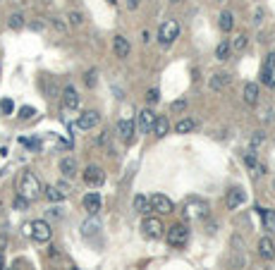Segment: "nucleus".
I'll use <instances>...</instances> for the list:
<instances>
[{"mask_svg":"<svg viewBox=\"0 0 275 270\" xmlns=\"http://www.w3.org/2000/svg\"><path fill=\"white\" fill-rule=\"evenodd\" d=\"M247 43H249V36L244 34V31H239V34H237V36L230 41V48H232L234 53H242V51L247 48Z\"/></svg>","mask_w":275,"mask_h":270,"instance_id":"obj_28","label":"nucleus"},{"mask_svg":"<svg viewBox=\"0 0 275 270\" xmlns=\"http://www.w3.org/2000/svg\"><path fill=\"white\" fill-rule=\"evenodd\" d=\"M194 129H196V122H194L192 117H182V120L175 124V132H177V134H189Z\"/></svg>","mask_w":275,"mask_h":270,"instance_id":"obj_29","label":"nucleus"},{"mask_svg":"<svg viewBox=\"0 0 275 270\" xmlns=\"http://www.w3.org/2000/svg\"><path fill=\"white\" fill-rule=\"evenodd\" d=\"M29 203H31V201H27L24 196H17V199H14V208H17V211H27Z\"/></svg>","mask_w":275,"mask_h":270,"instance_id":"obj_40","label":"nucleus"},{"mask_svg":"<svg viewBox=\"0 0 275 270\" xmlns=\"http://www.w3.org/2000/svg\"><path fill=\"white\" fill-rule=\"evenodd\" d=\"M34 115H36V110L31 108V106H22L19 108V120H31Z\"/></svg>","mask_w":275,"mask_h":270,"instance_id":"obj_39","label":"nucleus"},{"mask_svg":"<svg viewBox=\"0 0 275 270\" xmlns=\"http://www.w3.org/2000/svg\"><path fill=\"white\" fill-rule=\"evenodd\" d=\"M261 84L268 89H275V51L266 55L261 65Z\"/></svg>","mask_w":275,"mask_h":270,"instance_id":"obj_6","label":"nucleus"},{"mask_svg":"<svg viewBox=\"0 0 275 270\" xmlns=\"http://www.w3.org/2000/svg\"><path fill=\"white\" fill-rule=\"evenodd\" d=\"M208 86H211V91L227 89V86H230V74H227V72H216V74L208 79Z\"/></svg>","mask_w":275,"mask_h":270,"instance_id":"obj_17","label":"nucleus"},{"mask_svg":"<svg viewBox=\"0 0 275 270\" xmlns=\"http://www.w3.org/2000/svg\"><path fill=\"white\" fill-rule=\"evenodd\" d=\"M149 201H151V211L161 213V216H163V213L167 216V213H172V211H175V203L170 201L167 196H163V194H153Z\"/></svg>","mask_w":275,"mask_h":270,"instance_id":"obj_12","label":"nucleus"},{"mask_svg":"<svg viewBox=\"0 0 275 270\" xmlns=\"http://www.w3.org/2000/svg\"><path fill=\"white\" fill-rule=\"evenodd\" d=\"M167 2H172V5H177V2H179V0H167Z\"/></svg>","mask_w":275,"mask_h":270,"instance_id":"obj_46","label":"nucleus"},{"mask_svg":"<svg viewBox=\"0 0 275 270\" xmlns=\"http://www.w3.org/2000/svg\"><path fill=\"white\" fill-rule=\"evenodd\" d=\"M31 29H34V31H41V29H46V24H43V22H34Z\"/></svg>","mask_w":275,"mask_h":270,"instance_id":"obj_45","label":"nucleus"},{"mask_svg":"<svg viewBox=\"0 0 275 270\" xmlns=\"http://www.w3.org/2000/svg\"><path fill=\"white\" fill-rule=\"evenodd\" d=\"M132 206H134V211H137V213H141V216H146V213L151 211V201H149L144 194L134 196V203H132Z\"/></svg>","mask_w":275,"mask_h":270,"instance_id":"obj_27","label":"nucleus"},{"mask_svg":"<svg viewBox=\"0 0 275 270\" xmlns=\"http://www.w3.org/2000/svg\"><path fill=\"white\" fill-rule=\"evenodd\" d=\"M43 196H46L51 203H60V201H65V199H67V196L57 189V187H53V184H48V187L43 189Z\"/></svg>","mask_w":275,"mask_h":270,"instance_id":"obj_26","label":"nucleus"},{"mask_svg":"<svg viewBox=\"0 0 275 270\" xmlns=\"http://www.w3.org/2000/svg\"><path fill=\"white\" fill-rule=\"evenodd\" d=\"M153 122H156V112L151 108H144V110H139L134 124H137V129L141 134H149V132H153Z\"/></svg>","mask_w":275,"mask_h":270,"instance_id":"obj_9","label":"nucleus"},{"mask_svg":"<svg viewBox=\"0 0 275 270\" xmlns=\"http://www.w3.org/2000/svg\"><path fill=\"white\" fill-rule=\"evenodd\" d=\"M261 19H263V10H256L254 12V24H261Z\"/></svg>","mask_w":275,"mask_h":270,"instance_id":"obj_42","label":"nucleus"},{"mask_svg":"<svg viewBox=\"0 0 275 270\" xmlns=\"http://www.w3.org/2000/svg\"><path fill=\"white\" fill-rule=\"evenodd\" d=\"M244 201H247V191L242 189V187H232V189L227 191V196H225V206H227L230 211L239 208Z\"/></svg>","mask_w":275,"mask_h":270,"instance_id":"obj_14","label":"nucleus"},{"mask_svg":"<svg viewBox=\"0 0 275 270\" xmlns=\"http://www.w3.org/2000/svg\"><path fill=\"white\" fill-rule=\"evenodd\" d=\"M187 106H189V103H187V98H177V101H172L170 110L177 115V112H184V110H187Z\"/></svg>","mask_w":275,"mask_h":270,"instance_id":"obj_35","label":"nucleus"},{"mask_svg":"<svg viewBox=\"0 0 275 270\" xmlns=\"http://www.w3.org/2000/svg\"><path fill=\"white\" fill-rule=\"evenodd\" d=\"M98 122H101L98 110H84L82 115H79V120H77V127H79V129H84V132H89V129L98 127Z\"/></svg>","mask_w":275,"mask_h":270,"instance_id":"obj_13","label":"nucleus"},{"mask_svg":"<svg viewBox=\"0 0 275 270\" xmlns=\"http://www.w3.org/2000/svg\"><path fill=\"white\" fill-rule=\"evenodd\" d=\"M129 51H132L129 41L124 39L122 34H117V36L112 39V53H115V57H120V60H124V57L129 55Z\"/></svg>","mask_w":275,"mask_h":270,"instance_id":"obj_15","label":"nucleus"},{"mask_svg":"<svg viewBox=\"0 0 275 270\" xmlns=\"http://www.w3.org/2000/svg\"><path fill=\"white\" fill-rule=\"evenodd\" d=\"M259 256L266 258V261L275 258V242L271 237H261V239H259Z\"/></svg>","mask_w":275,"mask_h":270,"instance_id":"obj_20","label":"nucleus"},{"mask_svg":"<svg viewBox=\"0 0 275 270\" xmlns=\"http://www.w3.org/2000/svg\"><path fill=\"white\" fill-rule=\"evenodd\" d=\"M0 112H2V115H12L14 112V103L10 98H2V101H0Z\"/></svg>","mask_w":275,"mask_h":270,"instance_id":"obj_37","label":"nucleus"},{"mask_svg":"<svg viewBox=\"0 0 275 270\" xmlns=\"http://www.w3.org/2000/svg\"><path fill=\"white\" fill-rule=\"evenodd\" d=\"M273 191H275V179H273Z\"/></svg>","mask_w":275,"mask_h":270,"instance_id":"obj_48","label":"nucleus"},{"mask_svg":"<svg viewBox=\"0 0 275 270\" xmlns=\"http://www.w3.org/2000/svg\"><path fill=\"white\" fill-rule=\"evenodd\" d=\"M134 132H137V124L132 117H122L117 122V136L122 139L124 144H132L134 141Z\"/></svg>","mask_w":275,"mask_h":270,"instance_id":"obj_10","label":"nucleus"},{"mask_svg":"<svg viewBox=\"0 0 275 270\" xmlns=\"http://www.w3.org/2000/svg\"><path fill=\"white\" fill-rule=\"evenodd\" d=\"M101 230V222H98L96 216H89V220H84L82 222V234L84 237H91V234H96Z\"/></svg>","mask_w":275,"mask_h":270,"instance_id":"obj_24","label":"nucleus"},{"mask_svg":"<svg viewBox=\"0 0 275 270\" xmlns=\"http://www.w3.org/2000/svg\"><path fill=\"white\" fill-rule=\"evenodd\" d=\"M179 36V22L177 19H165L158 27V43L161 46H172Z\"/></svg>","mask_w":275,"mask_h":270,"instance_id":"obj_2","label":"nucleus"},{"mask_svg":"<svg viewBox=\"0 0 275 270\" xmlns=\"http://www.w3.org/2000/svg\"><path fill=\"white\" fill-rule=\"evenodd\" d=\"M96 77H98L96 69H89V72L84 74V84H86L89 89H94V86H96Z\"/></svg>","mask_w":275,"mask_h":270,"instance_id":"obj_38","label":"nucleus"},{"mask_svg":"<svg viewBox=\"0 0 275 270\" xmlns=\"http://www.w3.org/2000/svg\"><path fill=\"white\" fill-rule=\"evenodd\" d=\"M218 27L222 29V34H227V31H232L234 27V14L230 12V10H222L218 17Z\"/></svg>","mask_w":275,"mask_h":270,"instance_id":"obj_23","label":"nucleus"},{"mask_svg":"<svg viewBox=\"0 0 275 270\" xmlns=\"http://www.w3.org/2000/svg\"><path fill=\"white\" fill-rule=\"evenodd\" d=\"M69 270H79V268H74V266H72V268H69Z\"/></svg>","mask_w":275,"mask_h":270,"instance_id":"obj_47","label":"nucleus"},{"mask_svg":"<svg viewBox=\"0 0 275 270\" xmlns=\"http://www.w3.org/2000/svg\"><path fill=\"white\" fill-rule=\"evenodd\" d=\"M48 22H51V27H53L57 34H65V31L69 29V24L65 22V19H62V17H51Z\"/></svg>","mask_w":275,"mask_h":270,"instance_id":"obj_32","label":"nucleus"},{"mask_svg":"<svg viewBox=\"0 0 275 270\" xmlns=\"http://www.w3.org/2000/svg\"><path fill=\"white\" fill-rule=\"evenodd\" d=\"M141 41H144V43H149V41H151V34H149V29H144V31H141Z\"/></svg>","mask_w":275,"mask_h":270,"instance_id":"obj_44","label":"nucleus"},{"mask_svg":"<svg viewBox=\"0 0 275 270\" xmlns=\"http://www.w3.org/2000/svg\"><path fill=\"white\" fill-rule=\"evenodd\" d=\"M48 216H51V217H62V208H57V206L48 208Z\"/></svg>","mask_w":275,"mask_h":270,"instance_id":"obj_41","label":"nucleus"},{"mask_svg":"<svg viewBox=\"0 0 275 270\" xmlns=\"http://www.w3.org/2000/svg\"><path fill=\"white\" fill-rule=\"evenodd\" d=\"M141 0H127V10H137Z\"/></svg>","mask_w":275,"mask_h":270,"instance_id":"obj_43","label":"nucleus"},{"mask_svg":"<svg viewBox=\"0 0 275 270\" xmlns=\"http://www.w3.org/2000/svg\"><path fill=\"white\" fill-rule=\"evenodd\" d=\"M220 2H225V0H220Z\"/></svg>","mask_w":275,"mask_h":270,"instance_id":"obj_49","label":"nucleus"},{"mask_svg":"<svg viewBox=\"0 0 275 270\" xmlns=\"http://www.w3.org/2000/svg\"><path fill=\"white\" fill-rule=\"evenodd\" d=\"M170 132V120L167 115H156V122H153V134L156 136H165Z\"/></svg>","mask_w":275,"mask_h":270,"instance_id":"obj_21","label":"nucleus"},{"mask_svg":"<svg viewBox=\"0 0 275 270\" xmlns=\"http://www.w3.org/2000/svg\"><path fill=\"white\" fill-rule=\"evenodd\" d=\"M182 216L184 220H204L208 216V203L201 199H189L182 208Z\"/></svg>","mask_w":275,"mask_h":270,"instance_id":"obj_3","label":"nucleus"},{"mask_svg":"<svg viewBox=\"0 0 275 270\" xmlns=\"http://www.w3.org/2000/svg\"><path fill=\"white\" fill-rule=\"evenodd\" d=\"M67 24H72V27H82V24H84V14L79 12V10H72V12L67 14Z\"/></svg>","mask_w":275,"mask_h":270,"instance_id":"obj_33","label":"nucleus"},{"mask_svg":"<svg viewBox=\"0 0 275 270\" xmlns=\"http://www.w3.org/2000/svg\"><path fill=\"white\" fill-rule=\"evenodd\" d=\"M158 101H161V91H158L156 86H151V89L146 91V103H149V106H156Z\"/></svg>","mask_w":275,"mask_h":270,"instance_id":"obj_34","label":"nucleus"},{"mask_svg":"<svg viewBox=\"0 0 275 270\" xmlns=\"http://www.w3.org/2000/svg\"><path fill=\"white\" fill-rule=\"evenodd\" d=\"M165 242L170 244V246H184V244L189 242V227L182 225V222L167 227V232H165Z\"/></svg>","mask_w":275,"mask_h":270,"instance_id":"obj_4","label":"nucleus"},{"mask_svg":"<svg viewBox=\"0 0 275 270\" xmlns=\"http://www.w3.org/2000/svg\"><path fill=\"white\" fill-rule=\"evenodd\" d=\"M266 141V132H254L251 134V151H256Z\"/></svg>","mask_w":275,"mask_h":270,"instance_id":"obj_36","label":"nucleus"},{"mask_svg":"<svg viewBox=\"0 0 275 270\" xmlns=\"http://www.w3.org/2000/svg\"><path fill=\"white\" fill-rule=\"evenodd\" d=\"M24 24H27V19H24V14H22V12L10 14V19H7V27L12 29V31H19V29H24Z\"/></svg>","mask_w":275,"mask_h":270,"instance_id":"obj_31","label":"nucleus"},{"mask_svg":"<svg viewBox=\"0 0 275 270\" xmlns=\"http://www.w3.org/2000/svg\"><path fill=\"white\" fill-rule=\"evenodd\" d=\"M77 172H79V165H77V161H74L72 156H67V158L60 161V175L62 177L72 179V177H77Z\"/></svg>","mask_w":275,"mask_h":270,"instance_id":"obj_18","label":"nucleus"},{"mask_svg":"<svg viewBox=\"0 0 275 270\" xmlns=\"http://www.w3.org/2000/svg\"><path fill=\"white\" fill-rule=\"evenodd\" d=\"M244 162H247V167L254 172V175H263L266 172V165L256 161V156H254V151H247V156H244Z\"/></svg>","mask_w":275,"mask_h":270,"instance_id":"obj_22","label":"nucleus"},{"mask_svg":"<svg viewBox=\"0 0 275 270\" xmlns=\"http://www.w3.org/2000/svg\"><path fill=\"white\" fill-rule=\"evenodd\" d=\"M82 177H84V184H86V187H101V184L106 182V172H103L101 165H89L82 172Z\"/></svg>","mask_w":275,"mask_h":270,"instance_id":"obj_8","label":"nucleus"},{"mask_svg":"<svg viewBox=\"0 0 275 270\" xmlns=\"http://www.w3.org/2000/svg\"><path fill=\"white\" fill-rule=\"evenodd\" d=\"M60 98H62V108L65 110H77L79 108V94H77V89L72 86V84H67L62 91H60Z\"/></svg>","mask_w":275,"mask_h":270,"instance_id":"obj_11","label":"nucleus"},{"mask_svg":"<svg viewBox=\"0 0 275 270\" xmlns=\"http://www.w3.org/2000/svg\"><path fill=\"white\" fill-rule=\"evenodd\" d=\"M41 182H39V177L34 175L31 170H24L22 177H19V196H24L27 201H36L39 196H41Z\"/></svg>","mask_w":275,"mask_h":270,"instance_id":"obj_1","label":"nucleus"},{"mask_svg":"<svg viewBox=\"0 0 275 270\" xmlns=\"http://www.w3.org/2000/svg\"><path fill=\"white\" fill-rule=\"evenodd\" d=\"M84 211L89 213V216H98V211H101V196H98L96 191H89L86 196H84Z\"/></svg>","mask_w":275,"mask_h":270,"instance_id":"obj_16","label":"nucleus"},{"mask_svg":"<svg viewBox=\"0 0 275 270\" xmlns=\"http://www.w3.org/2000/svg\"><path fill=\"white\" fill-rule=\"evenodd\" d=\"M29 234H31L34 242L46 244V242H51L53 230H51V225H48L46 220H34V222H29Z\"/></svg>","mask_w":275,"mask_h":270,"instance_id":"obj_5","label":"nucleus"},{"mask_svg":"<svg viewBox=\"0 0 275 270\" xmlns=\"http://www.w3.org/2000/svg\"><path fill=\"white\" fill-rule=\"evenodd\" d=\"M230 53H232V48H230V41H220L218 46H216V57H218L220 62L230 60Z\"/></svg>","mask_w":275,"mask_h":270,"instance_id":"obj_30","label":"nucleus"},{"mask_svg":"<svg viewBox=\"0 0 275 270\" xmlns=\"http://www.w3.org/2000/svg\"><path fill=\"white\" fill-rule=\"evenodd\" d=\"M141 232H144V237H149V239H161V237L165 234V227H163V222H161L158 217H144Z\"/></svg>","mask_w":275,"mask_h":270,"instance_id":"obj_7","label":"nucleus"},{"mask_svg":"<svg viewBox=\"0 0 275 270\" xmlns=\"http://www.w3.org/2000/svg\"><path fill=\"white\" fill-rule=\"evenodd\" d=\"M259 213H261L263 227L268 232H275V211H271V208H259Z\"/></svg>","mask_w":275,"mask_h":270,"instance_id":"obj_25","label":"nucleus"},{"mask_svg":"<svg viewBox=\"0 0 275 270\" xmlns=\"http://www.w3.org/2000/svg\"><path fill=\"white\" fill-rule=\"evenodd\" d=\"M244 101H247L249 106H256L259 103V96H261V89H259V84L256 81H247L244 84Z\"/></svg>","mask_w":275,"mask_h":270,"instance_id":"obj_19","label":"nucleus"}]
</instances>
